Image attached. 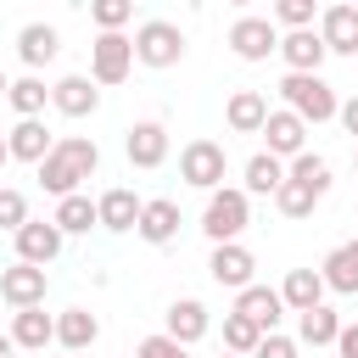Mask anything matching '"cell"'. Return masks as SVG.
<instances>
[{
  "label": "cell",
  "mask_w": 358,
  "mask_h": 358,
  "mask_svg": "<svg viewBox=\"0 0 358 358\" xmlns=\"http://www.w3.org/2000/svg\"><path fill=\"white\" fill-rule=\"evenodd\" d=\"M45 285H50V280H45L39 263H22V257H17L11 268H0V296H6L11 308H39V302H45Z\"/></svg>",
  "instance_id": "30bf717a"
},
{
  "label": "cell",
  "mask_w": 358,
  "mask_h": 358,
  "mask_svg": "<svg viewBox=\"0 0 358 358\" xmlns=\"http://www.w3.org/2000/svg\"><path fill=\"white\" fill-rule=\"evenodd\" d=\"M229 50H235L241 62H268V56L280 50V28H274L268 17H241V22L229 28Z\"/></svg>",
  "instance_id": "52a82bcc"
},
{
  "label": "cell",
  "mask_w": 358,
  "mask_h": 358,
  "mask_svg": "<svg viewBox=\"0 0 358 358\" xmlns=\"http://www.w3.org/2000/svg\"><path fill=\"white\" fill-rule=\"evenodd\" d=\"M352 168H358V151H352Z\"/></svg>",
  "instance_id": "7dc6e473"
},
{
  "label": "cell",
  "mask_w": 358,
  "mask_h": 358,
  "mask_svg": "<svg viewBox=\"0 0 358 358\" xmlns=\"http://www.w3.org/2000/svg\"><path fill=\"white\" fill-rule=\"evenodd\" d=\"M263 140H268V151H274L280 162H291L296 151H308V123H302L291 106H268V117H263Z\"/></svg>",
  "instance_id": "ba28073f"
},
{
  "label": "cell",
  "mask_w": 358,
  "mask_h": 358,
  "mask_svg": "<svg viewBox=\"0 0 358 358\" xmlns=\"http://www.w3.org/2000/svg\"><path fill=\"white\" fill-rule=\"evenodd\" d=\"M134 73V39L129 34H95L90 45V78L95 84H123Z\"/></svg>",
  "instance_id": "5b68a950"
},
{
  "label": "cell",
  "mask_w": 358,
  "mask_h": 358,
  "mask_svg": "<svg viewBox=\"0 0 358 358\" xmlns=\"http://www.w3.org/2000/svg\"><path fill=\"white\" fill-rule=\"evenodd\" d=\"M95 207H101V229H112V235H123V229H134V224H140V207H145V201H140L134 190H123V185H112V190H106V196H101Z\"/></svg>",
  "instance_id": "d4e9b609"
},
{
  "label": "cell",
  "mask_w": 358,
  "mask_h": 358,
  "mask_svg": "<svg viewBox=\"0 0 358 358\" xmlns=\"http://www.w3.org/2000/svg\"><path fill=\"white\" fill-rule=\"evenodd\" d=\"M56 50H62V34H56L50 22H28V28H17V56L28 62V73H39L45 62H56Z\"/></svg>",
  "instance_id": "44dd1931"
},
{
  "label": "cell",
  "mask_w": 358,
  "mask_h": 358,
  "mask_svg": "<svg viewBox=\"0 0 358 358\" xmlns=\"http://www.w3.org/2000/svg\"><path fill=\"white\" fill-rule=\"evenodd\" d=\"M22 224H28V196H22V190H11V185H0V229H11V235H17Z\"/></svg>",
  "instance_id": "e575fe53"
},
{
  "label": "cell",
  "mask_w": 358,
  "mask_h": 358,
  "mask_svg": "<svg viewBox=\"0 0 358 358\" xmlns=\"http://www.w3.org/2000/svg\"><path fill=\"white\" fill-rule=\"evenodd\" d=\"M263 117H268V95L263 90H235L229 106H224V123L235 134H263Z\"/></svg>",
  "instance_id": "7402d4cb"
},
{
  "label": "cell",
  "mask_w": 358,
  "mask_h": 358,
  "mask_svg": "<svg viewBox=\"0 0 358 358\" xmlns=\"http://www.w3.org/2000/svg\"><path fill=\"white\" fill-rule=\"evenodd\" d=\"M352 6H358V0H352Z\"/></svg>",
  "instance_id": "681fc988"
},
{
  "label": "cell",
  "mask_w": 358,
  "mask_h": 358,
  "mask_svg": "<svg viewBox=\"0 0 358 358\" xmlns=\"http://www.w3.org/2000/svg\"><path fill=\"white\" fill-rule=\"evenodd\" d=\"M90 22L101 34H123L134 22V0H90Z\"/></svg>",
  "instance_id": "d6a6232c"
},
{
  "label": "cell",
  "mask_w": 358,
  "mask_h": 358,
  "mask_svg": "<svg viewBox=\"0 0 358 358\" xmlns=\"http://www.w3.org/2000/svg\"><path fill=\"white\" fill-rule=\"evenodd\" d=\"M6 162H11V140L0 134V168H6Z\"/></svg>",
  "instance_id": "60d3db41"
},
{
  "label": "cell",
  "mask_w": 358,
  "mask_h": 358,
  "mask_svg": "<svg viewBox=\"0 0 358 358\" xmlns=\"http://www.w3.org/2000/svg\"><path fill=\"white\" fill-rule=\"evenodd\" d=\"M6 101L17 106V117H39L45 101H50V84H45L39 73H22V78H11V95H6Z\"/></svg>",
  "instance_id": "f546056e"
},
{
  "label": "cell",
  "mask_w": 358,
  "mask_h": 358,
  "mask_svg": "<svg viewBox=\"0 0 358 358\" xmlns=\"http://www.w3.org/2000/svg\"><path fill=\"white\" fill-rule=\"evenodd\" d=\"M56 252H62V229H56V218H28L22 229H17V257L22 263H56Z\"/></svg>",
  "instance_id": "9a60e30c"
},
{
  "label": "cell",
  "mask_w": 358,
  "mask_h": 358,
  "mask_svg": "<svg viewBox=\"0 0 358 358\" xmlns=\"http://www.w3.org/2000/svg\"><path fill=\"white\" fill-rule=\"evenodd\" d=\"M319 274H324V285H330L336 296H358V241H341V246L319 263Z\"/></svg>",
  "instance_id": "cb8c5ba5"
},
{
  "label": "cell",
  "mask_w": 358,
  "mask_h": 358,
  "mask_svg": "<svg viewBox=\"0 0 358 358\" xmlns=\"http://www.w3.org/2000/svg\"><path fill=\"white\" fill-rule=\"evenodd\" d=\"M257 341H263V324H252L246 313H224V352L252 358V352H257Z\"/></svg>",
  "instance_id": "1f68e13d"
},
{
  "label": "cell",
  "mask_w": 358,
  "mask_h": 358,
  "mask_svg": "<svg viewBox=\"0 0 358 358\" xmlns=\"http://www.w3.org/2000/svg\"><path fill=\"white\" fill-rule=\"evenodd\" d=\"M319 39L330 56H358V6H324L319 11Z\"/></svg>",
  "instance_id": "8fae6325"
},
{
  "label": "cell",
  "mask_w": 358,
  "mask_h": 358,
  "mask_svg": "<svg viewBox=\"0 0 358 358\" xmlns=\"http://www.w3.org/2000/svg\"><path fill=\"white\" fill-rule=\"evenodd\" d=\"M50 106H56L62 117H90V112L101 106V90H95L90 73H67V78L50 84Z\"/></svg>",
  "instance_id": "7c38bea8"
},
{
  "label": "cell",
  "mask_w": 358,
  "mask_h": 358,
  "mask_svg": "<svg viewBox=\"0 0 358 358\" xmlns=\"http://www.w3.org/2000/svg\"><path fill=\"white\" fill-rule=\"evenodd\" d=\"M6 140H11V162H34V168H39V162L50 157V145H56V134H50L39 117H17V129H11Z\"/></svg>",
  "instance_id": "ac0fdd59"
},
{
  "label": "cell",
  "mask_w": 358,
  "mask_h": 358,
  "mask_svg": "<svg viewBox=\"0 0 358 358\" xmlns=\"http://www.w3.org/2000/svg\"><path fill=\"white\" fill-rule=\"evenodd\" d=\"M50 218H56V229H62V235H90V224H101V207H95L84 190H73V196H62V201H56V213H50Z\"/></svg>",
  "instance_id": "83f0119b"
},
{
  "label": "cell",
  "mask_w": 358,
  "mask_h": 358,
  "mask_svg": "<svg viewBox=\"0 0 358 358\" xmlns=\"http://www.w3.org/2000/svg\"><path fill=\"white\" fill-rule=\"evenodd\" d=\"M336 352H341V358H358V324H341V336H336Z\"/></svg>",
  "instance_id": "f35d334b"
},
{
  "label": "cell",
  "mask_w": 358,
  "mask_h": 358,
  "mask_svg": "<svg viewBox=\"0 0 358 358\" xmlns=\"http://www.w3.org/2000/svg\"><path fill=\"white\" fill-rule=\"evenodd\" d=\"M313 201H319V196H313L308 185H296V179H285V185L274 190V207H280L285 218H308V213H313Z\"/></svg>",
  "instance_id": "836d02e7"
},
{
  "label": "cell",
  "mask_w": 358,
  "mask_h": 358,
  "mask_svg": "<svg viewBox=\"0 0 358 358\" xmlns=\"http://www.w3.org/2000/svg\"><path fill=\"white\" fill-rule=\"evenodd\" d=\"M235 313H246V319L263 324V336H268V330H280V319H285V296H280L274 285H246V291H235Z\"/></svg>",
  "instance_id": "e0dca14e"
},
{
  "label": "cell",
  "mask_w": 358,
  "mask_h": 358,
  "mask_svg": "<svg viewBox=\"0 0 358 358\" xmlns=\"http://www.w3.org/2000/svg\"><path fill=\"white\" fill-rule=\"evenodd\" d=\"M352 62H358V56H352Z\"/></svg>",
  "instance_id": "c3c4849f"
},
{
  "label": "cell",
  "mask_w": 358,
  "mask_h": 358,
  "mask_svg": "<svg viewBox=\"0 0 358 358\" xmlns=\"http://www.w3.org/2000/svg\"><path fill=\"white\" fill-rule=\"evenodd\" d=\"M252 252L241 246V241H224V246H213V257H207V274H213V285H229V291H246L252 285Z\"/></svg>",
  "instance_id": "4fadbf2b"
},
{
  "label": "cell",
  "mask_w": 358,
  "mask_h": 358,
  "mask_svg": "<svg viewBox=\"0 0 358 358\" xmlns=\"http://www.w3.org/2000/svg\"><path fill=\"white\" fill-rule=\"evenodd\" d=\"M336 117H341V129H347V134H358V95H352V101H341V112H336Z\"/></svg>",
  "instance_id": "ab89813d"
},
{
  "label": "cell",
  "mask_w": 358,
  "mask_h": 358,
  "mask_svg": "<svg viewBox=\"0 0 358 358\" xmlns=\"http://www.w3.org/2000/svg\"><path fill=\"white\" fill-rule=\"evenodd\" d=\"M207 330H213V319H207V308H201L196 296H179V302L168 308V330H162V336H173L179 347H196Z\"/></svg>",
  "instance_id": "d6986e66"
},
{
  "label": "cell",
  "mask_w": 358,
  "mask_h": 358,
  "mask_svg": "<svg viewBox=\"0 0 358 358\" xmlns=\"http://www.w3.org/2000/svg\"><path fill=\"white\" fill-rule=\"evenodd\" d=\"M0 95H11V78H6V73H0Z\"/></svg>",
  "instance_id": "7bdbcfd3"
},
{
  "label": "cell",
  "mask_w": 358,
  "mask_h": 358,
  "mask_svg": "<svg viewBox=\"0 0 358 358\" xmlns=\"http://www.w3.org/2000/svg\"><path fill=\"white\" fill-rule=\"evenodd\" d=\"M134 62H140V67H179V62H185V34H179V22H162V17L140 22V28H134Z\"/></svg>",
  "instance_id": "277c9868"
},
{
  "label": "cell",
  "mask_w": 358,
  "mask_h": 358,
  "mask_svg": "<svg viewBox=\"0 0 358 358\" xmlns=\"http://www.w3.org/2000/svg\"><path fill=\"white\" fill-rule=\"evenodd\" d=\"M285 179H296V185H308L313 196H324V190H330V162H324L319 151H296V157L285 162Z\"/></svg>",
  "instance_id": "4dcf8cb0"
},
{
  "label": "cell",
  "mask_w": 358,
  "mask_h": 358,
  "mask_svg": "<svg viewBox=\"0 0 358 358\" xmlns=\"http://www.w3.org/2000/svg\"><path fill=\"white\" fill-rule=\"evenodd\" d=\"M246 224H252V196H246V190H235V185L207 190V207H201V235H207L213 246L241 241V229H246Z\"/></svg>",
  "instance_id": "7a4b0ae2"
},
{
  "label": "cell",
  "mask_w": 358,
  "mask_h": 358,
  "mask_svg": "<svg viewBox=\"0 0 358 358\" xmlns=\"http://www.w3.org/2000/svg\"><path fill=\"white\" fill-rule=\"evenodd\" d=\"M11 352H17V341H11V336H0V358H11Z\"/></svg>",
  "instance_id": "b9f144b4"
},
{
  "label": "cell",
  "mask_w": 358,
  "mask_h": 358,
  "mask_svg": "<svg viewBox=\"0 0 358 358\" xmlns=\"http://www.w3.org/2000/svg\"><path fill=\"white\" fill-rule=\"evenodd\" d=\"M324 291H330V285H324V274H319V268H291V274H285V285H280V296H285V308H291V313L319 308V302H324Z\"/></svg>",
  "instance_id": "484cf974"
},
{
  "label": "cell",
  "mask_w": 358,
  "mask_h": 358,
  "mask_svg": "<svg viewBox=\"0 0 358 358\" xmlns=\"http://www.w3.org/2000/svg\"><path fill=\"white\" fill-rule=\"evenodd\" d=\"M179 224H185V218H179V201H173V196H151V201L140 207L134 235H140V241H151V246H168V241L179 235Z\"/></svg>",
  "instance_id": "5bb4252c"
},
{
  "label": "cell",
  "mask_w": 358,
  "mask_h": 358,
  "mask_svg": "<svg viewBox=\"0 0 358 358\" xmlns=\"http://www.w3.org/2000/svg\"><path fill=\"white\" fill-rule=\"evenodd\" d=\"M280 95H285V106H291L302 123H330V117L341 112L336 90H330L319 73H285V78H280Z\"/></svg>",
  "instance_id": "3957f363"
},
{
  "label": "cell",
  "mask_w": 358,
  "mask_h": 358,
  "mask_svg": "<svg viewBox=\"0 0 358 358\" xmlns=\"http://www.w3.org/2000/svg\"><path fill=\"white\" fill-rule=\"evenodd\" d=\"M313 11H319V0H274V17L285 22V34L291 28H313Z\"/></svg>",
  "instance_id": "d590c367"
},
{
  "label": "cell",
  "mask_w": 358,
  "mask_h": 358,
  "mask_svg": "<svg viewBox=\"0 0 358 358\" xmlns=\"http://www.w3.org/2000/svg\"><path fill=\"white\" fill-rule=\"evenodd\" d=\"M95 336H101V319H95L90 308H67V313H56V341H62V352H90Z\"/></svg>",
  "instance_id": "603a6c76"
},
{
  "label": "cell",
  "mask_w": 358,
  "mask_h": 358,
  "mask_svg": "<svg viewBox=\"0 0 358 358\" xmlns=\"http://www.w3.org/2000/svg\"><path fill=\"white\" fill-rule=\"evenodd\" d=\"M252 358H296V341L291 336H280V330H268L263 341H257V352Z\"/></svg>",
  "instance_id": "74e56055"
},
{
  "label": "cell",
  "mask_w": 358,
  "mask_h": 358,
  "mask_svg": "<svg viewBox=\"0 0 358 358\" xmlns=\"http://www.w3.org/2000/svg\"><path fill=\"white\" fill-rule=\"evenodd\" d=\"M280 56H285L291 73H319L330 50H324L319 28H291V34H280Z\"/></svg>",
  "instance_id": "2e32d148"
},
{
  "label": "cell",
  "mask_w": 358,
  "mask_h": 358,
  "mask_svg": "<svg viewBox=\"0 0 358 358\" xmlns=\"http://www.w3.org/2000/svg\"><path fill=\"white\" fill-rule=\"evenodd\" d=\"M134 358H190V347H179L173 336H145L134 347Z\"/></svg>",
  "instance_id": "8d00e7d4"
},
{
  "label": "cell",
  "mask_w": 358,
  "mask_h": 358,
  "mask_svg": "<svg viewBox=\"0 0 358 358\" xmlns=\"http://www.w3.org/2000/svg\"><path fill=\"white\" fill-rule=\"evenodd\" d=\"M123 151H129L134 168H162V162H168V129H162L157 117H140V123H129Z\"/></svg>",
  "instance_id": "9c48e42d"
},
{
  "label": "cell",
  "mask_w": 358,
  "mask_h": 358,
  "mask_svg": "<svg viewBox=\"0 0 358 358\" xmlns=\"http://www.w3.org/2000/svg\"><path fill=\"white\" fill-rule=\"evenodd\" d=\"M218 358H241V352H218Z\"/></svg>",
  "instance_id": "ee69618b"
},
{
  "label": "cell",
  "mask_w": 358,
  "mask_h": 358,
  "mask_svg": "<svg viewBox=\"0 0 358 358\" xmlns=\"http://www.w3.org/2000/svg\"><path fill=\"white\" fill-rule=\"evenodd\" d=\"M336 336H341V313L336 308H308V313H296V347H336Z\"/></svg>",
  "instance_id": "4316f807"
},
{
  "label": "cell",
  "mask_w": 358,
  "mask_h": 358,
  "mask_svg": "<svg viewBox=\"0 0 358 358\" xmlns=\"http://www.w3.org/2000/svg\"><path fill=\"white\" fill-rule=\"evenodd\" d=\"M224 168H229V157H224L218 140H190L179 151V179L196 185V190H218L224 185Z\"/></svg>",
  "instance_id": "8992f818"
},
{
  "label": "cell",
  "mask_w": 358,
  "mask_h": 358,
  "mask_svg": "<svg viewBox=\"0 0 358 358\" xmlns=\"http://www.w3.org/2000/svg\"><path fill=\"white\" fill-rule=\"evenodd\" d=\"M11 341H17V347H28V352H45V347L56 341V319L45 313V302H39V308H17V313H11Z\"/></svg>",
  "instance_id": "ffe728a7"
},
{
  "label": "cell",
  "mask_w": 358,
  "mask_h": 358,
  "mask_svg": "<svg viewBox=\"0 0 358 358\" xmlns=\"http://www.w3.org/2000/svg\"><path fill=\"white\" fill-rule=\"evenodd\" d=\"M229 6H252V0H229Z\"/></svg>",
  "instance_id": "f6af8a7d"
},
{
  "label": "cell",
  "mask_w": 358,
  "mask_h": 358,
  "mask_svg": "<svg viewBox=\"0 0 358 358\" xmlns=\"http://www.w3.org/2000/svg\"><path fill=\"white\" fill-rule=\"evenodd\" d=\"M95 168H101V145H95V140H84V134H56L50 157L39 162V185L62 201V196H73Z\"/></svg>",
  "instance_id": "6da1fadb"
},
{
  "label": "cell",
  "mask_w": 358,
  "mask_h": 358,
  "mask_svg": "<svg viewBox=\"0 0 358 358\" xmlns=\"http://www.w3.org/2000/svg\"><path fill=\"white\" fill-rule=\"evenodd\" d=\"M62 358H84V352H62Z\"/></svg>",
  "instance_id": "bcb514c9"
},
{
  "label": "cell",
  "mask_w": 358,
  "mask_h": 358,
  "mask_svg": "<svg viewBox=\"0 0 358 358\" xmlns=\"http://www.w3.org/2000/svg\"><path fill=\"white\" fill-rule=\"evenodd\" d=\"M280 185H285V162H280L274 151H257V157L246 162V185H241V190H246V196H274Z\"/></svg>",
  "instance_id": "f1b7e54d"
}]
</instances>
